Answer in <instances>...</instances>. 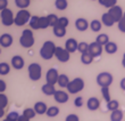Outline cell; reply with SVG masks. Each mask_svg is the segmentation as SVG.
Here are the masks:
<instances>
[{"label": "cell", "mask_w": 125, "mask_h": 121, "mask_svg": "<svg viewBox=\"0 0 125 121\" xmlns=\"http://www.w3.org/2000/svg\"><path fill=\"white\" fill-rule=\"evenodd\" d=\"M56 48H57V46L55 45L53 41H51V40L44 41L42 47L40 48V52H39L41 58L44 59V61H49V59H51L52 57H55Z\"/></svg>", "instance_id": "cell-1"}, {"label": "cell", "mask_w": 125, "mask_h": 121, "mask_svg": "<svg viewBox=\"0 0 125 121\" xmlns=\"http://www.w3.org/2000/svg\"><path fill=\"white\" fill-rule=\"evenodd\" d=\"M35 43V39H34V34H33L32 29H25L23 30V32L21 34L20 38V45L23 48H31L33 45Z\"/></svg>", "instance_id": "cell-2"}, {"label": "cell", "mask_w": 125, "mask_h": 121, "mask_svg": "<svg viewBox=\"0 0 125 121\" xmlns=\"http://www.w3.org/2000/svg\"><path fill=\"white\" fill-rule=\"evenodd\" d=\"M84 80L82 78H74L73 80H71V82L68 83L67 86V93H69L71 95H75L77 93L82 92L83 89H84Z\"/></svg>", "instance_id": "cell-3"}, {"label": "cell", "mask_w": 125, "mask_h": 121, "mask_svg": "<svg viewBox=\"0 0 125 121\" xmlns=\"http://www.w3.org/2000/svg\"><path fill=\"white\" fill-rule=\"evenodd\" d=\"M32 15L29 10L26 9H20L15 15V25L17 26H24L25 24L30 23V20Z\"/></svg>", "instance_id": "cell-4"}, {"label": "cell", "mask_w": 125, "mask_h": 121, "mask_svg": "<svg viewBox=\"0 0 125 121\" xmlns=\"http://www.w3.org/2000/svg\"><path fill=\"white\" fill-rule=\"evenodd\" d=\"M27 72H29V78L32 81H39L42 77V67L39 63H31L27 67Z\"/></svg>", "instance_id": "cell-5"}, {"label": "cell", "mask_w": 125, "mask_h": 121, "mask_svg": "<svg viewBox=\"0 0 125 121\" xmlns=\"http://www.w3.org/2000/svg\"><path fill=\"white\" fill-rule=\"evenodd\" d=\"M97 85L100 87H110V85L114 81L113 74L110 72H100L97 75Z\"/></svg>", "instance_id": "cell-6"}, {"label": "cell", "mask_w": 125, "mask_h": 121, "mask_svg": "<svg viewBox=\"0 0 125 121\" xmlns=\"http://www.w3.org/2000/svg\"><path fill=\"white\" fill-rule=\"evenodd\" d=\"M0 18H1V23L5 26H11L15 24V16H14L13 10L9 8H6L0 12Z\"/></svg>", "instance_id": "cell-7"}, {"label": "cell", "mask_w": 125, "mask_h": 121, "mask_svg": "<svg viewBox=\"0 0 125 121\" xmlns=\"http://www.w3.org/2000/svg\"><path fill=\"white\" fill-rule=\"evenodd\" d=\"M55 57L57 61L60 63H67L71 58V53L65 48V47H58L56 48V53H55Z\"/></svg>", "instance_id": "cell-8"}, {"label": "cell", "mask_w": 125, "mask_h": 121, "mask_svg": "<svg viewBox=\"0 0 125 121\" xmlns=\"http://www.w3.org/2000/svg\"><path fill=\"white\" fill-rule=\"evenodd\" d=\"M108 13L113 17V20L115 21V23H118L124 16V12H123L122 7L118 6V5H116V6L112 7L110 9H108Z\"/></svg>", "instance_id": "cell-9"}, {"label": "cell", "mask_w": 125, "mask_h": 121, "mask_svg": "<svg viewBox=\"0 0 125 121\" xmlns=\"http://www.w3.org/2000/svg\"><path fill=\"white\" fill-rule=\"evenodd\" d=\"M58 79H59V73L57 71V69L55 67H51L47 71L46 74V81L47 83H50V85H56L58 83Z\"/></svg>", "instance_id": "cell-10"}, {"label": "cell", "mask_w": 125, "mask_h": 121, "mask_svg": "<svg viewBox=\"0 0 125 121\" xmlns=\"http://www.w3.org/2000/svg\"><path fill=\"white\" fill-rule=\"evenodd\" d=\"M105 49H104V46L101 45H99L97 41H93V42L90 43V47H89V53L93 57H99V56H101L102 52H104Z\"/></svg>", "instance_id": "cell-11"}, {"label": "cell", "mask_w": 125, "mask_h": 121, "mask_svg": "<svg viewBox=\"0 0 125 121\" xmlns=\"http://www.w3.org/2000/svg\"><path fill=\"white\" fill-rule=\"evenodd\" d=\"M10 64L15 70H22L24 67V64H25V61L21 55H14L11 57V61H10Z\"/></svg>", "instance_id": "cell-12"}, {"label": "cell", "mask_w": 125, "mask_h": 121, "mask_svg": "<svg viewBox=\"0 0 125 121\" xmlns=\"http://www.w3.org/2000/svg\"><path fill=\"white\" fill-rule=\"evenodd\" d=\"M14 42V39H13V36L9 34V33H3L1 34L0 37V46L2 48H9Z\"/></svg>", "instance_id": "cell-13"}, {"label": "cell", "mask_w": 125, "mask_h": 121, "mask_svg": "<svg viewBox=\"0 0 125 121\" xmlns=\"http://www.w3.org/2000/svg\"><path fill=\"white\" fill-rule=\"evenodd\" d=\"M68 93L64 92V90H57L56 94L53 95V99L58 103V104H65L66 102H68Z\"/></svg>", "instance_id": "cell-14"}, {"label": "cell", "mask_w": 125, "mask_h": 121, "mask_svg": "<svg viewBox=\"0 0 125 121\" xmlns=\"http://www.w3.org/2000/svg\"><path fill=\"white\" fill-rule=\"evenodd\" d=\"M75 27L77 31L80 32H84L88 30V27H90V23L85 18H83V17H80L77 20L75 21Z\"/></svg>", "instance_id": "cell-15"}, {"label": "cell", "mask_w": 125, "mask_h": 121, "mask_svg": "<svg viewBox=\"0 0 125 121\" xmlns=\"http://www.w3.org/2000/svg\"><path fill=\"white\" fill-rule=\"evenodd\" d=\"M65 48L67 49L71 54H73V53H75L76 50H77V48H79V42H77L76 39H74V38H69V39L66 40Z\"/></svg>", "instance_id": "cell-16"}, {"label": "cell", "mask_w": 125, "mask_h": 121, "mask_svg": "<svg viewBox=\"0 0 125 121\" xmlns=\"http://www.w3.org/2000/svg\"><path fill=\"white\" fill-rule=\"evenodd\" d=\"M86 108L90 111H97L100 108V99L98 97H90L86 102Z\"/></svg>", "instance_id": "cell-17"}, {"label": "cell", "mask_w": 125, "mask_h": 121, "mask_svg": "<svg viewBox=\"0 0 125 121\" xmlns=\"http://www.w3.org/2000/svg\"><path fill=\"white\" fill-rule=\"evenodd\" d=\"M33 108L36 112V114L43 115V114H47V111H48L49 108L47 106V104L44 102H36L35 104H34V106H33Z\"/></svg>", "instance_id": "cell-18"}, {"label": "cell", "mask_w": 125, "mask_h": 121, "mask_svg": "<svg viewBox=\"0 0 125 121\" xmlns=\"http://www.w3.org/2000/svg\"><path fill=\"white\" fill-rule=\"evenodd\" d=\"M41 92L44 94L46 96H53L56 94V88L53 85H50V83H44V85L41 87Z\"/></svg>", "instance_id": "cell-19"}, {"label": "cell", "mask_w": 125, "mask_h": 121, "mask_svg": "<svg viewBox=\"0 0 125 121\" xmlns=\"http://www.w3.org/2000/svg\"><path fill=\"white\" fill-rule=\"evenodd\" d=\"M101 22L102 24L105 26H107V27H110V26H113L114 24H115V21L113 20V17L109 15V13L107 12V13H104L101 16Z\"/></svg>", "instance_id": "cell-20"}, {"label": "cell", "mask_w": 125, "mask_h": 121, "mask_svg": "<svg viewBox=\"0 0 125 121\" xmlns=\"http://www.w3.org/2000/svg\"><path fill=\"white\" fill-rule=\"evenodd\" d=\"M104 49H105V52L107 53V54L113 55V54H116V53H117V50H118V46H117V43L116 42L109 41V42L104 47Z\"/></svg>", "instance_id": "cell-21"}, {"label": "cell", "mask_w": 125, "mask_h": 121, "mask_svg": "<svg viewBox=\"0 0 125 121\" xmlns=\"http://www.w3.org/2000/svg\"><path fill=\"white\" fill-rule=\"evenodd\" d=\"M93 59H94V57H93L89 52L84 53V54H81V62H82V64H84V65H90V64H92Z\"/></svg>", "instance_id": "cell-22"}, {"label": "cell", "mask_w": 125, "mask_h": 121, "mask_svg": "<svg viewBox=\"0 0 125 121\" xmlns=\"http://www.w3.org/2000/svg\"><path fill=\"white\" fill-rule=\"evenodd\" d=\"M102 25H104L102 22L99 20H92L90 22V29L93 32H100L102 29Z\"/></svg>", "instance_id": "cell-23"}, {"label": "cell", "mask_w": 125, "mask_h": 121, "mask_svg": "<svg viewBox=\"0 0 125 121\" xmlns=\"http://www.w3.org/2000/svg\"><path fill=\"white\" fill-rule=\"evenodd\" d=\"M123 117H124V112L121 108H118L110 113V121H122Z\"/></svg>", "instance_id": "cell-24"}, {"label": "cell", "mask_w": 125, "mask_h": 121, "mask_svg": "<svg viewBox=\"0 0 125 121\" xmlns=\"http://www.w3.org/2000/svg\"><path fill=\"white\" fill-rule=\"evenodd\" d=\"M52 32L55 34V37H57V38H64L66 36V27L56 25L55 27H52Z\"/></svg>", "instance_id": "cell-25"}, {"label": "cell", "mask_w": 125, "mask_h": 121, "mask_svg": "<svg viewBox=\"0 0 125 121\" xmlns=\"http://www.w3.org/2000/svg\"><path fill=\"white\" fill-rule=\"evenodd\" d=\"M30 29L32 30H40V16L33 15L30 20Z\"/></svg>", "instance_id": "cell-26"}, {"label": "cell", "mask_w": 125, "mask_h": 121, "mask_svg": "<svg viewBox=\"0 0 125 121\" xmlns=\"http://www.w3.org/2000/svg\"><path fill=\"white\" fill-rule=\"evenodd\" d=\"M69 82L71 81H69L67 74H59V79H58V83L57 85L59 86L60 88H67Z\"/></svg>", "instance_id": "cell-27"}, {"label": "cell", "mask_w": 125, "mask_h": 121, "mask_svg": "<svg viewBox=\"0 0 125 121\" xmlns=\"http://www.w3.org/2000/svg\"><path fill=\"white\" fill-rule=\"evenodd\" d=\"M95 41L99 43V45H101V46L105 47L107 43L110 41L109 40V37L108 34H106V33H100L98 37H97V39H95Z\"/></svg>", "instance_id": "cell-28"}, {"label": "cell", "mask_w": 125, "mask_h": 121, "mask_svg": "<svg viewBox=\"0 0 125 121\" xmlns=\"http://www.w3.org/2000/svg\"><path fill=\"white\" fill-rule=\"evenodd\" d=\"M98 2H99L100 6L110 9L112 7H114V6L117 5V0H98Z\"/></svg>", "instance_id": "cell-29"}, {"label": "cell", "mask_w": 125, "mask_h": 121, "mask_svg": "<svg viewBox=\"0 0 125 121\" xmlns=\"http://www.w3.org/2000/svg\"><path fill=\"white\" fill-rule=\"evenodd\" d=\"M106 108H107V110L110 112L116 111V110L119 108V102L117 101V99H112L110 102H108V103L106 104Z\"/></svg>", "instance_id": "cell-30"}, {"label": "cell", "mask_w": 125, "mask_h": 121, "mask_svg": "<svg viewBox=\"0 0 125 121\" xmlns=\"http://www.w3.org/2000/svg\"><path fill=\"white\" fill-rule=\"evenodd\" d=\"M59 108L58 106H55V105H52V106H49V108H48V111H47V117H49V118H55V117H57V115L59 114Z\"/></svg>", "instance_id": "cell-31"}, {"label": "cell", "mask_w": 125, "mask_h": 121, "mask_svg": "<svg viewBox=\"0 0 125 121\" xmlns=\"http://www.w3.org/2000/svg\"><path fill=\"white\" fill-rule=\"evenodd\" d=\"M10 72V65L6 62H1L0 63V75H7Z\"/></svg>", "instance_id": "cell-32"}, {"label": "cell", "mask_w": 125, "mask_h": 121, "mask_svg": "<svg viewBox=\"0 0 125 121\" xmlns=\"http://www.w3.org/2000/svg\"><path fill=\"white\" fill-rule=\"evenodd\" d=\"M55 7L58 10H65L68 7V1L67 0H56L55 1Z\"/></svg>", "instance_id": "cell-33"}, {"label": "cell", "mask_w": 125, "mask_h": 121, "mask_svg": "<svg viewBox=\"0 0 125 121\" xmlns=\"http://www.w3.org/2000/svg\"><path fill=\"white\" fill-rule=\"evenodd\" d=\"M15 5L20 9H26L31 5V0H15Z\"/></svg>", "instance_id": "cell-34"}, {"label": "cell", "mask_w": 125, "mask_h": 121, "mask_svg": "<svg viewBox=\"0 0 125 121\" xmlns=\"http://www.w3.org/2000/svg\"><path fill=\"white\" fill-rule=\"evenodd\" d=\"M101 95L102 98L106 101V103L112 101V97H110V92H109V87H102L101 88Z\"/></svg>", "instance_id": "cell-35"}, {"label": "cell", "mask_w": 125, "mask_h": 121, "mask_svg": "<svg viewBox=\"0 0 125 121\" xmlns=\"http://www.w3.org/2000/svg\"><path fill=\"white\" fill-rule=\"evenodd\" d=\"M48 16V20H49V24L51 27H55V26L58 24V21H59V17L57 16L56 14H49L47 15Z\"/></svg>", "instance_id": "cell-36"}, {"label": "cell", "mask_w": 125, "mask_h": 121, "mask_svg": "<svg viewBox=\"0 0 125 121\" xmlns=\"http://www.w3.org/2000/svg\"><path fill=\"white\" fill-rule=\"evenodd\" d=\"M50 26L48 16H40V30H46Z\"/></svg>", "instance_id": "cell-37"}, {"label": "cell", "mask_w": 125, "mask_h": 121, "mask_svg": "<svg viewBox=\"0 0 125 121\" xmlns=\"http://www.w3.org/2000/svg\"><path fill=\"white\" fill-rule=\"evenodd\" d=\"M23 115H25L26 118H29L31 120V119H33L34 117L36 115V112L34 111V108H25L23 111V113H22Z\"/></svg>", "instance_id": "cell-38"}, {"label": "cell", "mask_w": 125, "mask_h": 121, "mask_svg": "<svg viewBox=\"0 0 125 121\" xmlns=\"http://www.w3.org/2000/svg\"><path fill=\"white\" fill-rule=\"evenodd\" d=\"M89 47H90V43L82 41V42H79V48H77V50H79L81 54H84V53L89 52Z\"/></svg>", "instance_id": "cell-39"}, {"label": "cell", "mask_w": 125, "mask_h": 121, "mask_svg": "<svg viewBox=\"0 0 125 121\" xmlns=\"http://www.w3.org/2000/svg\"><path fill=\"white\" fill-rule=\"evenodd\" d=\"M7 105H8V97L2 93V94H0V108H1V110H5Z\"/></svg>", "instance_id": "cell-40"}, {"label": "cell", "mask_w": 125, "mask_h": 121, "mask_svg": "<svg viewBox=\"0 0 125 121\" xmlns=\"http://www.w3.org/2000/svg\"><path fill=\"white\" fill-rule=\"evenodd\" d=\"M20 117H21V114L17 111H11V112H9V113L7 114V118L10 119L11 121H18Z\"/></svg>", "instance_id": "cell-41"}, {"label": "cell", "mask_w": 125, "mask_h": 121, "mask_svg": "<svg viewBox=\"0 0 125 121\" xmlns=\"http://www.w3.org/2000/svg\"><path fill=\"white\" fill-rule=\"evenodd\" d=\"M68 24H69L68 18H67L66 16H62V17H59V21H58V24H57V25L62 26V27H67Z\"/></svg>", "instance_id": "cell-42"}, {"label": "cell", "mask_w": 125, "mask_h": 121, "mask_svg": "<svg viewBox=\"0 0 125 121\" xmlns=\"http://www.w3.org/2000/svg\"><path fill=\"white\" fill-rule=\"evenodd\" d=\"M83 104H84V99L81 96H79V97H76L74 99V105H75L76 108H82Z\"/></svg>", "instance_id": "cell-43"}, {"label": "cell", "mask_w": 125, "mask_h": 121, "mask_svg": "<svg viewBox=\"0 0 125 121\" xmlns=\"http://www.w3.org/2000/svg\"><path fill=\"white\" fill-rule=\"evenodd\" d=\"M117 27L122 33H125V17L123 16V18L117 23Z\"/></svg>", "instance_id": "cell-44"}, {"label": "cell", "mask_w": 125, "mask_h": 121, "mask_svg": "<svg viewBox=\"0 0 125 121\" xmlns=\"http://www.w3.org/2000/svg\"><path fill=\"white\" fill-rule=\"evenodd\" d=\"M65 121H80V118L75 114V113H72V114H68L66 117Z\"/></svg>", "instance_id": "cell-45"}, {"label": "cell", "mask_w": 125, "mask_h": 121, "mask_svg": "<svg viewBox=\"0 0 125 121\" xmlns=\"http://www.w3.org/2000/svg\"><path fill=\"white\" fill-rule=\"evenodd\" d=\"M8 8V0H0V10Z\"/></svg>", "instance_id": "cell-46"}, {"label": "cell", "mask_w": 125, "mask_h": 121, "mask_svg": "<svg viewBox=\"0 0 125 121\" xmlns=\"http://www.w3.org/2000/svg\"><path fill=\"white\" fill-rule=\"evenodd\" d=\"M7 86H6V82L3 81V80H0V94H2L5 90H6Z\"/></svg>", "instance_id": "cell-47"}, {"label": "cell", "mask_w": 125, "mask_h": 121, "mask_svg": "<svg viewBox=\"0 0 125 121\" xmlns=\"http://www.w3.org/2000/svg\"><path fill=\"white\" fill-rule=\"evenodd\" d=\"M119 87H121V89H122V90H124V92H125V77L122 79V80H121V82H119Z\"/></svg>", "instance_id": "cell-48"}, {"label": "cell", "mask_w": 125, "mask_h": 121, "mask_svg": "<svg viewBox=\"0 0 125 121\" xmlns=\"http://www.w3.org/2000/svg\"><path fill=\"white\" fill-rule=\"evenodd\" d=\"M18 121H30V119H29V118H26L25 115L21 114V117H20V119H18Z\"/></svg>", "instance_id": "cell-49"}, {"label": "cell", "mask_w": 125, "mask_h": 121, "mask_svg": "<svg viewBox=\"0 0 125 121\" xmlns=\"http://www.w3.org/2000/svg\"><path fill=\"white\" fill-rule=\"evenodd\" d=\"M122 66L125 69V53H124V55H123V58H122Z\"/></svg>", "instance_id": "cell-50"}, {"label": "cell", "mask_w": 125, "mask_h": 121, "mask_svg": "<svg viewBox=\"0 0 125 121\" xmlns=\"http://www.w3.org/2000/svg\"><path fill=\"white\" fill-rule=\"evenodd\" d=\"M2 121H11V120H10V119H8V118H7V117H6V118H5V119H2Z\"/></svg>", "instance_id": "cell-51"}, {"label": "cell", "mask_w": 125, "mask_h": 121, "mask_svg": "<svg viewBox=\"0 0 125 121\" xmlns=\"http://www.w3.org/2000/svg\"><path fill=\"white\" fill-rule=\"evenodd\" d=\"M124 17H125V12H124Z\"/></svg>", "instance_id": "cell-52"}]
</instances>
